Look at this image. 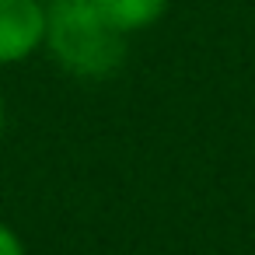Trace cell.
I'll list each match as a JSON object with an SVG mask.
<instances>
[{
    "label": "cell",
    "mask_w": 255,
    "mask_h": 255,
    "mask_svg": "<svg viewBox=\"0 0 255 255\" xmlns=\"http://www.w3.org/2000/svg\"><path fill=\"white\" fill-rule=\"evenodd\" d=\"M56 67L77 81H105L126 60V35L91 0H46V46Z\"/></svg>",
    "instance_id": "cell-1"
},
{
    "label": "cell",
    "mask_w": 255,
    "mask_h": 255,
    "mask_svg": "<svg viewBox=\"0 0 255 255\" xmlns=\"http://www.w3.org/2000/svg\"><path fill=\"white\" fill-rule=\"evenodd\" d=\"M46 46V0H0V67H18Z\"/></svg>",
    "instance_id": "cell-2"
},
{
    "label": "cell",
    "mask_w": 255,
    "mask_h": 255,
    "mask_svg": "<svg viewBox=\"0 0 255 255\" xmlns=\"http://www.w3.org/2000/svg\"><path fill=\"white\" fill-rule=\"evenodd\" d=\"M91 4L123 35H133V32H143V28L157 25L168 11V0H91Z\"/></svg>",
    "instance_id": "cell-3"
},
{
    "label": "cell",
    "mask_w": 255,
    "mask_h": 255,
    "mask_svg": "<svg viewBox=\"0 0 255 255\" xmlns=\"http://www.w3.org/2000/svg\"><path fill=\"white\" fill-rule=\"evenodd\" d=\"M0 255H28L21 234L11 224H4V220H0Z\"/></svg>",
    "instance_id": "cell-4"
},
{
    "label": "cell",
    "mask_w": 255,
    "mask_h": 255,
    "mask_svg": "<svg viewBox=\"0 0 255 255\" xmlns=\"http://www.w3.org/2000/svg\"><path fill=\"white\" fill-rule=\"evenodd\" d=\"M4 129H7V102L0 98V136H4Z\"/></svg>",
    "instance_id": "cell-5"
}]
</instances>
